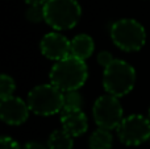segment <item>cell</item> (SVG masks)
<instances>
[{
	"label": "cell",
	"instance_id": "d6986e66",
	"mask_svg": "<svg viewBox=\"0 0 150 149\" xmlns=\"http://www.w3.org/2000/svg\"><path fill=\"white\" fill-rule=\"evenodd\" d=\"M23 149H47V147H45V145L40 144L37 141H29L23 145Z\"/></svg>",
	"mask_w": 150,
	"mask_h": 149
},
{
	"label": "cell",
	"instance_id": "4fadbf2b",
	"mask_svg": "<svg viewBox=\"0 0 150 149\" xmlns=\"http://www.w3.org/2000/svg\"><path fill=\"white\" fill-rule=\"evenodd\" d=\"M74 137H71L63 129H57L49 136L47 149H73Z\"/></svg>",
	"mask_w": 150,
	"mask_h": 149
},
{
	"label": "cell",
	"instance_id": "ac0fdd59",
	"mask_svg": "<svg viewBox=\"0 0 150 149\" xmlns=\"http://www.w3.org/2000/svg\"><path fill=\"white\" fill-rule=\"evenodd\" d=\"M0 149H23V147L18 145L17 141L9 136H3L0 139Z\"/></svg>",
	"mask_w": 150,
	"mask_h": 149
},
{
	"label": "cell",
	"instance_id": "44dd1931",
	"mask_svg": "<svg viewBox=\"0 0 150 149\" xmlns=\"http://www.w3.org/2000/svg\"><path fill=\"white\" fill-rule=\"evenodd\" d=\"M148 119L150 120V108H149V114H148Z\"/></svg>",
	"mask_w": 150,
	"mask_h": 149
},
{
	"label": "cell",
	"instance_id": "ba28073f",
	"mask_svg": "<svg viewBox=\"0 0 150 149\" xmlns=\"http://www.w3.org/2000/svg\"><path fill=\"white\" fill-rule=\"evenodd\" d=\"M40 48L45 57L55 62H59L71 55V41L58 32L45 34L41 40Z\"/></svg>",
	"mask_w": 150,
	"mask_h": 149
},
{
	"label": "cell",
	"instance_id": "6da1fadb",
	"mask_svg": "<svg viewBox=\"0 0 150 149\" xmlns=\"http://www.w3.org/2000/svg\"><path fill=\"white\" fill-rule=\"evenodd\" d=\"M50 83L62 92L78 91L88 78V69L84 61L67 57L54 63L50 70Z\"/></svg>",
	"mask_w": 150,
	"mask_h": 149
},
{
	"label": "cell",
	"instance_id": "30bf717a",
	"mask_svg": "<svg viewBox=\"0 0 150 149\" xmlns=\"http://www.w3.org/2000/svg\"><path fill=\"white\" fill-rule=\"evenodd\" d=\"M61 124H62V129L67 132L71 137L80 136L88 128L87 116L83 111H62Z\"/></svg>",
	"mask_w": 150,
	"mask_h": 149
},
{
	"label": "cell",
	"instance_id": "8fae6325",
	"mask_svg": "<svg viewBox=\"0 0 150 149\" xmlns=\"http://www.w3.org/2000/svg\"><path fill=\"white\" fill-rule=\"evenodd\" d=\"M95 50V42L88 34H78L71 40V57L86 61L92 55Z\"/></svg>",
	"mask_w": 150,
	"mask_h": 149
},
{
	"label": "cell",
	"instance_id": "52a82bcc",
	"mask_svg": "<svg viewBox=\"0 0 150 149\" xmlns=\"http://www.w3.org/2000/svg\"><path fill=\"white\" fill-rule=\"evenodd\" d=\"M117 137L124 145L137 147L150 139V120L140 114H133L122 119L117 128Z\"/></svg>",
	"mask_w": 150,
	"mask_h": 149
},
{
	"label": "cell",
	"instance_id": "5bb4252c",
	"mask_svg": "<svg viewBox=\"0 0 150 149\" xmlns=\"http://www.w3.org/2000/svg\"><path fill=\"white\" fill-rule=\"evenodd\" d=\"M83 98L79 91L65 92L63 100V111H82Z\"/></svg>",
	"mask_w": 150,
	"mask_h": 149
},
{
	"label": "cell",
	"instance_id": "5b68a950",
	"mask_svg": "<svg viewBox=\"0 0 150 149\" xmlns=\"http://www.w3.org/2000/svg\"><path fill=\"white\" fill-rule=\"evenodd\" d=\"M111 38L124 52H138L146 42V32L134 18H121L112 24Z\"/></svg>",
	"mask_w": 150,
	"mask_h": 149
},
{
	"label": "cell",
	"instance_id": "7402d4cb",
	"mask_svg": "<svg viewBox=\"0 0 150 149\" xmlns=\"http://www.w3.org/2000/svg\"><path fill=\"white\" fill-rule=\"evenodd\" d=\"M149 144H150V139H149Z\"/></svg>",
	"mask_w": 150,
	"mask_h": 149
},
{
	"label": "cell",
	"instance_id": "9c48e42d",
	"mask_svg": "<svg viewBox=\"0 0 150 149\" xmlns=\"http://www.w3.org/2000/svg\"><path fill=\"white\" fill-rule=\"evenodd\" d=\"M29 106L20 98H8L1 100L0 104V118L9 126H21L29 116Z\"/></svg>",
	"mask_w": 150,
	"mask_h": 149
},
{
	"label": "cell",
	"instance_id": "3957f363",
	"mask_svg": "<svg viewBox=\"0 0 150 149\" xmlns=\"http://www.w3.org/2000/svg\"><path fill=\"white\" fill-rule=\"evenodd\" d=\"M63 100L65 92L52 83L38 84L32 89L28 94L26 103L29 110L40 116L55 115L63 111Z\"/></svg>",
	"mask_w": 150,
	"mask_h": 149
},
{
	"label": "cell",
	"instance_id": "7c38bea8",
	"mask_svg": "<svg viewBox=\"0 0 150 149\" xmlns=\"http://www.w3.org/2000/svg\"><path fill=\"white\" fill-rule=\"evenodd\" d=\"M113 145V136L111 131L98 128L88 140V147L90 149H112Z\"/></svg>",
	"mask_w": 150,
	"mask_h": 149
},
{
	"label": "cell",
	"instance_id": "e0dca14e",
	"mask_svg": "<svg viewBox=\"0 0 150 149\" xmlns=\"http://www.w3.org/2000/svg\"><path fill=\"white\" fill-rule=\"evenodd\" d=\"M115 61L113 55H112L111 52H107V50H103L98 54V63L101 66V67L105 69L107 66H109L112 62Z\"/></svg>",
	"mask_w": 150,
	"mask_h": 149
},
{
	"label": "cell",
	"instance_id": "2e32d148",
	"mask_svg": "<svg viewBox=\"0 0 150 149\" xmlns=\"http://www.w3.org/2000/svg\"><path fill=\"white\" fill-rule=\"evenodd\" d=\"M26 20L30 23H41L45 21V13H44V5H32L26 9Z\"/></svg>",
	"mask_w": 150,
	"mask_h": 149
},
{
	"label": "cell",
	"instance_id": "277c9868",
	"mask_svg": "<svg viewBox=\"0 0 150 149\" xmlns=\"http://www.w3.org/2000/svg\"><path fill=\"white\" fill-rule=\"evenodd\" d=\"M44 13L49 26L55 31H67L79 23L82 8L76 0H47Z\"/></svg>",
	"mask_w": 150,
	"mask_h": 149
},
{
	"label": "cell",
	"instance_id": "ffe728a7",
	"mask_svg": "<svg viewBox=\"0 0 150 149\" xmlns=\"http://www.w3.org/2000/svg\"><path fill=\"white\" fill-rule=\"evenodd\" d=\"M47 0H25L26 4H29V7L32 5H45Z\"/></svg>",
	"mask_w": 150,
	"mask_h": 149
},
{
	"label": "cell",
	"instance_id": "9a60e30c",
	"mask_svg": "<svg viewBox=\"0 0 150 149\" xmlns=\"http://www.w3.org/2000/svg\"><path fill=\"white\" fill-rule=\"evenodd\" d=\"M15 90L16 83L13 81V78L9 77L8 74H3L1 78H0V98H1V100L12 98Z\"/></svg>",
	"mask_w": 150,
	"mask_h": 149
},
{
	"label": "cell",
	"instance_id": "7a4b0ae2",
	"mask_svg": "<svg viewBox=\"0 0 150 149\" xmlns=\"http://www.w3.org/2000/svg\"><path fill=\"white\" fill-rule=\"evenodd\" d=\"M136 70L124 60H117L104 69L103 86L107 94L121 98L128 95L136 84Z\"/></svg>",
	"mask_w": 150,
	"mask_h": 149
},
{
	"label": "cell",
	"instance_id": "8992f818",
	"mask_svg": "<svg viewBox=\"0 0 150 149\" xmlns=\"http://www.w3.org/2000/svg\"><path fill=\"white\" fill-rule=\"evenodd\" d=\"M92 115L96 126L101 129H117L122 121V107L119 98L109 94L99 96L93 103Z\"/></svg>",
	"mask_w": 150,
	"mask_h": 149
}]
</instances>
